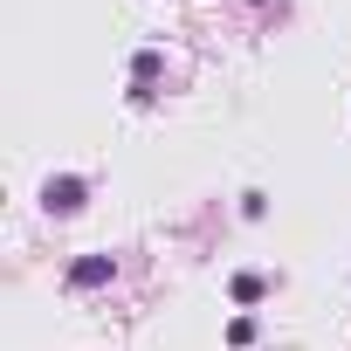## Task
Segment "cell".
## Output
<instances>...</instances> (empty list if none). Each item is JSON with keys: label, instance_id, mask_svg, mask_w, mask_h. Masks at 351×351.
Returning <instances> with one entry per match:
<instances>
[{"label": "cell", "instance_id": "1", "mask_svg": "<svg viewBox=\"0 0 351 351\" xmlns=\"http://www.w3.org/2000/svg\"><path fill=\"white\" fill-rule=\"evenodd\" d=\"M83 200H90V186H83V180H69V172L42 186V207H49V214H83Z\"/></svg>", "mask_w": 351, "mask_h": 351}, {"label": "cell", "instance_id": "2", "mask_svg": "<svg viewBox=\"0 0 351 351\" xmlns=\"http://www.w3.org/2000/svg\"><path fill=\"white\" fill-rule=\"evenodd\" d=\"M110 255H83V262H69V289H97V282H110Z\"/></svg>", "mask_w": 351, "mask_h": 351}, {"label": "cell", "instance_id": "4", "mask_svg": "<svg viewBox=\"0 0 351 351\" xmlns=\"http://www.w3.org/2000/svg\"><path fill=\"white\" fill-rule=\"evenodd\" d=\"M262 289H269L262 276H234V303H262Z\"/></svg>", "mask_w": 351, "mask_h": 351}, {"label": "cell", "instance_id": "3", "mask_svg": "<svg viewBox=\"0 0 351 351\" xmlns=\"http://www.w3.org/2000/svg\"><path fill=\"white\" fill-rule=\"evenodd\" d=\"M131 83H138V97H152V83H158V56H152V49L131 62Z\"/></svg>", "mask_w": 351, "mask_h": 351}]
</instances>
